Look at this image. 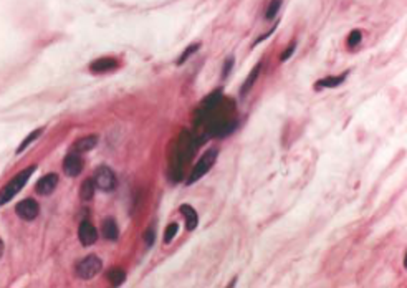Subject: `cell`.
Masks as SVG:
<instances>
[{"label": "cell", "mask_w": 407, "mask_h": 288, "mask_svg": "<svg viewBox=\"0 0 407 288\" xmlns=\"http://www.w3.org/2000/svg\"><path fill=\"white\" fill-rule=\"evenodd\" d=\"M200 48V43H192V45H189L187 48H185V50L182 52V55L179 57V60H177V65H182L185 60H187L190 55H192V53H195L197 50H199Z\"/></svg>", "instance_id": "19"}, {"label": "cell", "mask_w": 407, "mask_h": 288, "mask_svg": "<svg viewBox=\"0 0 407 288\" xmlns=\"http://www.w3.org/2000/svg\"><path fill=\"white\" fill-rule=\"evenodd\" d=\"M346 76H348V73H343V75H339V76H328V78H323V80H320V81L315 85V89H323V88H336V86H339V85H341V83H344Z\"/></svg>", "instance_id": "13"}, {"label": "cell", "mask_w": 407, "mask_h": 288, "mask_svg": "<svg viewBox=\"0 0 407 288\" xmlns=\"http://www.w3.org/2000/svg\"><path fill=\"white\" fill-rule=\"evenodd\" d=\"M281 2H283V0H272L270 2V5H268V9H267V12H265V17H267V20H273L275 17H277V14H278V10H280V7H281Z\"/></svg>", "instance_id": "18"}, {"label": "cell", "mask_w": 407, "mask_h": 288, "mask_svg": "<svg viewBox=\"0 0 407 288\" xmlns=\"http://www.w3.org/2000/svg\"><path fill=\"white\" fill-rule=\"evenodd\" d=\"M41 133H43V129H41V128H40V129H35V131H32V133H30V134L25 137V139L22 141V144L19 146V149H17V153L20 154V153L25 151V149L30 146V144H32L35 139H37V137H40V134H41Z\"/></svg>", "instance_id": "17"}, {"label": "cell", "mask_w": 407, "mask_h": 288, "mask_svg": "<svg viewBox=\"0 0 407 288\" xmlns=\"http://www.w3.org/2000/svg\"><path fill=\"white\" fill-rule=\"evenodd\" d=\"M96 144H98V136H85V137H81V139L75 141L73 153H78V154L88 153V151H91Z\"/></svg>", "instance_id": "10"}, {"label": "cell", "mask_w": 407, "mask_h": 288, "mask_svg": "<svg viewBox=\"0 0 407 288\" xmlns=\"http://www.w3.org/2000/svg\"><path fill=\"white\" fill-rule=\"evenodd\" d=\"M295 48H296V43H295V41H293V43H291V45H290L288 48H286V50H285V52L280 55V60H281V62H286V60H288V58L293 55V52H295Z\"/></svg>", "instance_id": "23"}, {"label": "cell", "mask_w": 407, "mask_h": 288, "mask_svg": "<svg viewBox=\"0 0 407 288\" xmlns=\"http://www.w3.org/2000/svg\"><path fill=\"white\" fill-rule=\"evenodd\" d=\"M181 212L185 219V225H187L189 230H194L197 224H199V215H197L195 209L192 206H189V204H182L181 206Z\"/></svg>", "instance_id": "11"}, {"label": "cell", "mask_w": 407, "mask_h": 288, "mask_svg": "<svg viewBox=\"0 0 407 288\" xmlns=\"http://www.w3.org/2000/svg\"><path fill=\"white\" fill-rule=\"evenodd\" d=\"M233 63H235V60H233V57H229L225 60V63H224V68H222V80H225L227 76L230 75V71H232V67H233Z\"/></svg>", "instance_id": "22"}, {"label": "cell", "mask_w": 407, "mask_h": 288, "mask_svg": "<svg viewBox=\"0 0 407 288\" xmlns=\"http://www.w3.org/2000/svg\"><path fill=\"white\" fill-rule=\"evenodd\" d=\"M177 230H179V225L177 224H169V225H167V229L164 232V242L166 244H171L172 238L177 235Z\"/></svg>", "instance_id": "20"}, {"label": "cell", "mask_w": 407, "mask_h": 288, "mask_svg": "<svg viewBox=\"0 0 407 288\" xmlns=\"http://www.w3.org/2000/svg\"><path fill=\"white\" fill-rule=\"evenodd\" d=\"M78 238H80L81 245H85V247H89V245H93L96 242L98 238V232L94 229L93 224H89V222H81L80 224V229H78Z\"/></svg>", "instance_id": "7"}, {"label": "cell", "mask_w": 407, "mask_h": 288, "mask_svg": "<svg viewBox=\"0 0 407 288\" xmlns=\"http://www.w3.org/2000/svg\"><path fill=\"white\" fill-rule=\"evenodd\" d=\"M101 233H103V237L106 240H111V242H116L118 237H119V230H118V225H116V220L108 217L105 222H103V227H101Z\"/></svg>", "instance_id": "12"}, {"label": "cell", "mask_w": 407, "mask_h": 288, "mask_svg": "<svg viewBox=\"0 0 407 288\" xmlns=\"http://www.w3.org/2000/svg\"><path fill=\"white\" fill-rule=\"evenodd\" d=\"M63 171L67 176L70 177H76L80 176V172L83 171V159L78 153H71L67 158L63 159Z\"/></svg>", "instance_id": "6"}, {"label": "cell", "mask_w": 407, "mask_h": 288, "mask_svg": "<svg viewBox=\"0 0 407 288\" xmlns=\"http://www.w3.org/2000/svg\"><path fill=\"white\" fill-rule=\"evenodd\" d=\"M101 267H103V262L96 255H88L76 265V275L81 280H91L101 272Z\"/></svg>", "instance_id": "3"}, {"label": "cell", "mask_w": 407, "mask_h": 288, "mask_svg": "<svg viewBox=\"0 0 407 288\" xmlns=\"http://www.w3.org/2000/svg\"><path fill=\"white\" fill-rule=\"evenodd\" d=\"M217 154H219L217 149H215V148H211V149H209V151H206V153H204V154L200 156L199 163L195 164V167L192 169V172H190V176H189V179H187V185L197 182V181H199V179H202L204 176H206V174L209 172V169H211V167L214 166L215 159H217Z\"/></svg>", "instance_id": "2"}, {"label": "cell", "mask_w": 407, "mask_h": 288, "mask_svg": "<svg viewBox=\"0 0 407 288\" xmlns=\"http://www.w3.org/2000/svg\"><path fill=\"white\" fill-rule=\"evenodd\" d=\"M94 184H96V187L101 189V190H106L110 192L116 187V176L115 172H113L110 167L106 166H99L96 172H94V177H93Z\"/></svg>", "instance_id": "4"}, {"label": "cell", "mask_w": 407, "mask_h": 288, "mask_svg": "<svg viewBox=\"0 0 407 288\" xmlns=\"http://www.w3.org/2000/svg\"><path fill=\"white\" fill-rule=\"evenodd\" d=\"M260 70H262V63L255 65V68L250 71V75L247 76V80H245V83L242 85V89H240L242 96L247 94L248 89H252V86L255 85V81H257V78H259V75H260Z\"/></svg>", "instance_id": "14"}, {"label": "cell", "mask_w": 407, "mask_h": 288, "mask_svg": "<svg viewBox=\"0 0 407 288\" xmlns=\"http://www.w3.org/2000/svg\"><path fill=\"white\" fill-rule=\"evenodd\" d=\"M4 254V242H2V238H0V257H2Z\"/></svg>", "instance_id": "25"}, {"label": "cell", "mask_w": 407, "mask_h": 288, "mask_svg": "<svg viewBox=\"0 0 407 288\" xmlns=\"http://www.w3.org/2000/svg\"><path fill=\"white\" fill-rule=\"evenodd\" d=\"M35 171H37V166H30L27 169L20 171L12 181H9L7 185L0 190V206H5L10 199H14V197L23 189V185L28 182V179L32 177V174Z\"/></svg>", "instance_id": "1"}, {"label": "cell", "mask_w": 407, "mask_h": 288, "mask_svg": "<svg viewBox=\"0 0 407 288\" xmlns=\"http://www.w3.org/2000/svg\"><path fill=\"white\" fill-rule=\"evenodd\" d=\"M15 212L23 220H33V219H37V215L40 212V206L37 204V201L25 199V201H20L19 204H17Z\"/></svg>", "instance_id": "5"}, {"label": "cell", "mask_w": 407, "mask_h": 288, "mask_svg": "<svg viewBox=\"0 0 407 288\" xmlns=\"http://www.w3.org/2000/svg\"><path fill=\"white\" fill-rule=\"evenodd\" d=\"M124 278H126V272H124L123 268H119V267H115V268H111L110 272H108V280H110V283L113 286H118V285H121Z\"/></svg>", "instance_id": "16"}, {"label": "cell", "mask_w": 407, "mask_h": 288, "mask_svg": "<svg viewBox=\"0 0 407 288\" xmlns=\"http://www.w3.org/2000/svg\"><path fill=\"white\" fill-rule=\"evenodd\" d=\"M361 38H363L361 32H359V30H352V32L349 33V37H348V46L349 48L358 46L359 43H361Z\"/></svg>", "instance_id": "21"}, {"label": "cell", "mask_w": 407, "mask_h": 288, "mask_svg": "<svg viewBox=\"0 0 407 288\" xmlns=\"http://www.w3.org/2000/svg\"><path fill=\"white\" fill-rule=\"evenodd\" d=\"M57 184H58V176H57V174H46V176H43L37 182V185H35V190H37V194H40V196H48V194H52L53 190H55Z\"/></svg>", "instance_id": "8"}, {"label": "cell", "mask_w": 407, "mask_h": 288, "mask_svg": "<svg viewBox=\"0 0 407 288\" xmlns=\"http://www.w3.org/2000/svg\"><path fill=\"white\" fill-rule=\"evenodd\" d=\"M94 190H96V184H94L93 179H86V181H83L81 189H80L81 199L83 201H91L93 196H94Z\"/></svg>", "instance_id": "15"}, {"label": "cell", "mask_w": 407, "mask_h": 288, "mask_svg": "<svg viewBox=\"0 0 407 288\" xmlns=\"http://www.w3.org/2000/svg\"><path fill=\"white\" fill-rule=\"evenodd\" d=\"M154 238H156V233H154V229H147L146 233H144V242H146V247H151L154 244Z\"/></svg>", "instance_id": "24"}, {"label": "cell", "mask_w": 407, "mask_h": 288, "mask_svg": "<svg viewBox=\"0 0 407 288\" xmlns=\"http://www.w3.org/2000/svg\"><path fill=\"white\" fill-rule=\"evenodd\" d=\"M118 68V60L106 57V58H98L89 65V71L91 73H106V71H111Z\"/></svg>", "instance_id": "9"}]
</instances>
